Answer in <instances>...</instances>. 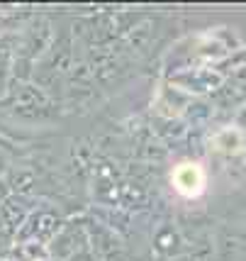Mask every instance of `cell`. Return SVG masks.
<instances>
[{"label": "cell", "mask_w": 246, "mask_h": 261, "mask_svg": "<svg viewBox=\"0 0 246 261\" xmlns=\"http://www.w3.org/2000/svg\"><path fill=\"white\" fill-rule=\"evenodd\" d=\"M171 183L180 195L195 198L205 191V169L195 161H180L178 166L171 171Z\"/></svg>", "instance_id": "6da1fadb"}]
</instances>
